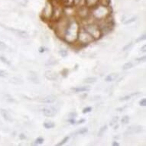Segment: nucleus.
I'll return each mask as SVG.
<instances>
[{
  "label": "nucleus",
  "mask_w": 146,
  "mask_h": 146,
  "mask_svg": "<svg viewBox=\"0 0 146 146\" xmlns=\"http://www.w3.org/2000/svg\"><path fill=\"white\" fill-rule=\"evenodd\" d=\"M80 28L79 24L76 20H70L69 24L67 26V29L65 32L64 39L67 43L72 44L74 43L77 40L78 33H79Z\"/></svg>",
  "instance_id": "nucleus-1"
},
{
  "label": "nucleus",
  "mask_w": 146,
  "mask_h": 146,
  "mask_svg": "<svg viewBox=\"0 0 146 146\" xmlns=\"http://www.w3.org/2000/svg\"><path fill=\"white\" fill-rule=\"evenodd\" d=\"M92 14L94 19L102 21L110 15V6H104L99 4L93 8Z\"/></svg>",
  "instance_id": "nucleus-2"
},
{
  "label": "nucleus",
  "mask_w": 146,
  "mask_h": 146,
  "mask_svg": "<svg viewBox=\"0 0 146 146\" xmlns=\"http://www.w3.org/2000/svg\"><path fill=\"white\" fill-rule=\"evenodd\" d=\"M70 20L66 17H60V19L56 21L55 25V34L58 38H64L65 32L67 29Z\"/></svg>",
  "instance_id": "nucleus-3"
},
{
  "label": "nucleus",
  "mask_w": 146,
  "mask_h": 146,
  "mask_svg": "<svg viewBox=\"0 0 146 146\" xmlns=\"http://www.w3.org/2000/svg\"><path fill=\"white\" fill-rule=\"evenodd\" d=\"M84 29L94 38V40L100 38L101 36L103 35V33H102L100 28L99 25L96 24L86 25Z\"/></svg>",
  "instance_id": "nucleus-4"
},
{
  "label": "nucleus",
  "mask_w": 146,
  "mask_h": 146,
  "mask_svg": "<svg viewBox=\"0 0 146 146\" xmlns=\"http://www.w3.org/2000/svg\"><path fill=\"white\" fill-rule=\"evenodd\" d=\"M77 40L83 44H88L94 41V38L85 29H81L80 30L79 33H78V37H77Z\"/></svg>",
  "instance_id": "nucleus-5"
},
{
  "label": "nucleus",
  "mask_w": 146,
  "mask_h": 146,
  "mask_svg": "<svg viewBox=\"0 0 146 146\" xmlns=\"http://www.w3.org/2000/svg\"><path fill=\"white\" fill-rule=\"evenodd\" d=\"M53 12H54V5H53L51 1L48 0L45 3V5H44L43 11H42V17H43L44 19H51Z\"/></svg>",
  "instance_id": "nucleus-6"
},
{
  "label": "nucleus",
  "mask_w": 146,
  "mask_h": 146,
  "mask_svg": "<svg viewBox=\"0 0 146 146\" xmlns=\"http://www.w3.org/2000/svg\"><path fill=\"white\" fill-rule=\"evenodd\" d=\"M142 130H143V128L141 125H132V126L129 127L128 129H127V134H137V133H140V132H142Z\"/></svg>",
  "instance_id": "nucleus-7"
},
{
  "label": "nucleus",
  "mask_w": 146,
  "mask_h": 146,
  "mask_svg": "<svg viewBox=\"0 0 146 146\" xmlns=\"http://www.w3.org/2000/svg\"><path fill=\"white\" fill-rule=\"evenodd\" d=\"M44 77H46V79L49 80H56L58 79V74L54 72V70H46L44 73Z\"/></svg>",
  "instance_id": "nucleus-8"
},
{
  "label": "nucleus",
  "mask_w": 146,
  "mask_h": 146,
  "mask_svg": "<svg viewBox=\"0 0 146 146\" xmlns=\"http://www.w3.org/2000/svg\"><path fill=\"white\" fill-rule=\"evenodd\" d=\"M43 113L47 117H53L56 115L57 111L53 107H46L43 110Z\"/></svg>",
  "instance_id": "nucleus-9"
},
{
  "label": "nucleus",
  "mask_w": 146,
  "mask_h": 146,
  "mask_svg": "<svg viewBox=\"0 0 146 146\" xmlns=\"http://www.w3.org/2000/svg\"><path fill=\"white\" fill-rule=\"evenodd\" d=\"M0 113H1V115L3 117V119L5 120V121H7V122H13V118L12 117V115H10V113H9V111H7L5 109H1L0 110Z\"/></svg>",
  "instance_id": "nucleus-10"
},
{
  "label": "nucleus",
  "mask_w": 146,
  "mask_h": 146,
  "mask_svg": "<svg viewBox=\"0 0 146 146\" xmlns=\"http://www.w3.org/2000/svg\"><path fill=\"white\" fill-rule=\"evenodd\" d=\"M9 30L14 32L15 34H16L18 36H20L21 38H27L29 37V35L27 33L26 31H22V30H19V29H9Z\"/></svg>",
  "instance_id": "nucleus-11"
},
{
  "label": "nucleus",
  "mask_w": 146,
  "mask_h": 146,
  "mask_svg": "<svg viewBox=\"0 0 146 146\" xmlns=\"http://www.w3.org/2000/svg\"><path fill=\"white\" fill-rule=\"evenodd\" d=\"M56 100H57V97L54 95H48V96L42 99L41 102L44 103H53L55 102Z\"/></svg>",
  "instance_id": "nucleus-12"
},
{
  "label": "nucleus",
  "mask_w": 146,
  "mask_h": 146,
  "mask_svg": "<svg viewBox=\"0 0 146 146\" xmlns=\"http://www.w3.org/2000/svg\"><path fill=\"white\" fill-rule=\"evenodd\" d=\"M78 13H79L80 16L82 17V18H86L89 15V8L86 7V5L85 6H82L80 9Z\"/></svg>",
  "instance_id": "nucleus-13"
},
{
  "label": "nucleus",
  "mask_w": 146,
  "mask_h": 146,
  "mask_svg": "<svg viewBox=\"0 0 146 146\" xmlns=\"http://www.w3.org/2000/svg\"><path fill=\"white\" fill-rule=\"evenodd\" d=\"M84 3L87 8H94L99 4V0H84Z\"/></svg>",
  "instance_id": "nucleus-14"
},
{
  "label": "nucleus",
  "mask_w": 146,
  "mask_h": 146,
  "mask_svg": "<svg viewBox=\"0 0 146 146\" xmlns=\"http://www.w3.org/2000/svg\"><path fill=\"white\" fill-rule=\"evenodd\" d=\"M76 93H82V92H87L90 90V87L88 86H77L75 88L72 89Z\"/></svg>",
  "instance_id": "nucleus-15"
},
{
  "label": "nucleus",
  "mask_w": 146,
  "mask_h": 146,
  "mask_svg": "<svg viewBox=\"0 0 146 146\" xmlns=\"http://www.w3.org/2000/svg\"><path fill=\"white\" fill-rule=\"evenodd\" d=\"M29 80H31L34 84H38L39 80L38 77V75L36 74L35 72H30L29 75Z\"/></svg>",
  "instance_id": "nucleus-16"
},
{
  "label": "nucleus",
  "mask_w": 146,
  "mask_h": 146,
  "mask_svg": "<svg viewBox=\"0 0 146 146\" xmlns=\"http://www.w3.org/2000/svg\"><path fill=\"white\" fill-rule=\"evenodd\" d=\"M118 77H119V74H116V73H113V74H110L108 76H106L105 78V80L106 82H112L114 81L115 80L117 79Z\"/></svg>",
  "instance_id": "nucleus-17"
},
{
  "label": "nucleus",
  "mask_w": 146,
  "mask_h": 146,
  "mask_svg": "<svg viewBox=\"0 0 146 146\" xmlns=\"http://www.w3.org/2000/svg\"><path fill=\"white\" fill-rule=\"evenodd\" d=\"M97 80V78L94 77H87V78H85L84 80V83H86V84H94L95 82H96Z\"/></svg>",
  "instance_id": "nucleus-18"
},
{
  "label": "nucleus",
  "mask_w": 146,
  "mask_h": 146,
  "mask_svg": "<svg viewBox=\"0 0 146 146\" xmlns=\"http://www.w3.org/2000/svg\"><path fill=\"white\" fill-rule=\"evenodd\" d=\"M55 126V124L53 122H45L44 123V127L45 128V129H52Z\"/></svg>",
  "instance_id": "nucleus-19"
},
{
  "label": "nucleus",
  "mask_w": 146,
  "mask_h": 146,
  "mask_svg": "<svg viewBox=\"0 0 146 146\" xmlns=\"http://www.w3.org/2000/svg\"><path fill=\"white\" fill-rule=\"evenodd\" d=\"M10 82L11 83H13V84H22V80L19 78H18V77H12L11 79H10Z\"/></svg>",
  "instance_id": "nucleus-20"
},
{
  "label": "nucleus",
  "mask_w": 146,
  "mask_h": 146,
  "mask_svg": "<svg viewBox=\"0 0 146 146\" xmlns=\"http://www.w3.org/2000/svg\"><path fill=\"white\" fill-rule=\"evenodd\" d=\"M110 1L111 0H99V4L104 6H110Z\"/></svg>",
  "instance_id": "nucleus-21"
},
{
  "label": "nucleus",
  "mask_w": 146,
  "mask_h": 146,
  "mask_svg": "<svg viewBox=\"0 0 146 146\" xmlns=\"http://www.w3.org/2000/svg\"><path fill=\"white\" fill-rule=\"evenodd\" d=\"M106 129H107V125H103L102 128H101L99 130V132H98V135L99 136H103V135L105 133V132L106 131Z\"/></svg>",
  "instance_id": "nucleus-22"
},
{
  "label": "nucleus",
  "mask_w": 146,
  "mask_h": 146,
  "mask_svg": "<svg viewBox=\"0 0 146 146\" xmlns=\"http://www.w3.org/2000/svg\"><path fill=\"white\" fill-rule=\"evenodd\" d=\"M60 3H63L64 5H66L67 6H71L73 5V0H59Z\"/></svg>",
  "instance_id": "nucleus-23"
},
{
  "label": "nucleus",
  "mask_w": 146,
  "mask_h": 146,
  "mask_svg": "<svg viewBox=\"0 0 146 146\" xmlns=\"http://www.w3.org/2000/svg\"><path fill=\"white\" fill-rule=\"evenodd\" d=\"M0 60H1V62H3V64H5L6 65H10L11 64V63L9 62V60H8L7 58L4 57V56H0Z\"/></svg>",
  "instance_id": "nucleus-24"
},
{
  "label": "nucleus",
  "mask_w": 146,
  "mask_h": 146,
  "mask_svg": "<svg viewBox=\"0 0 146 146\" xmlns=\"http://www.w3.org/2000/svg\"><path fill=\"white\" fill-rule=\"evenodd\" d=\"M132 64L131 62H128V63H125L123 66H122V69L125 70H129L130 68H132Z\"/></svg>",
  "instance_id": "nucleus-25"
},
{
  "label": "nucleus",
  "mask_w": 146,
  "mask_h": 146,
  "mask_svg": "<svg viewBox=\"0 0 146 146\" xmlns=\"http://www.w3.org/2000/svg\"><path fill=\"white\" fill-rule=\"evenodd\" d=\"M87 132H88V129H87L86 128H82V129L78 130L76 133L79 135H84V134H86Z\"/></svg>",
  "instance_id": "nucleus-26"
},
{
  "label": "nucleus",
  "mask_w": 146,
  "mask_h": 146,
  "mask_svg": "<svg viewBox=\"0 0 146 146\" xmlns=\"http://www.w3.org/2000/svg\"><path fill=\"white\" fill-rule=\"evenodd\" d=\"M118 120H119V117L118 116H114V117H113V119H112V120H111L110 122V125H115L116 123H117Z\"/></svg>",
  "instance_id": "nucleus-27"
},
{
  "label": "nucleus",
  "mask_w": 146,
  "mask_h": 146,
  "mask_svg": "<svg viewBox=\"0 0 146 146\" xmlns=\"http://www.w3.org/2000/svg\"><path fill=\"white\" fill-rule=\"evenodd\" d=\"M8 72L4 70H0V77H7Z\"/></svg>",
  "instance_id": "nucleus-28"
},
{
  "label": "nucleus",
  "mask_w": 146,
  "mask_h": 146,
  "mask_svg": "<svg viewBox=\"0 0 146 146\" xmlns=\"http://www.w3.org/2000/svg\"><path fill=\"white\" fill-rule=\"evenodd\" d=\"M129 122V117L128 115H125L124 117H122V119H121V122L124 123V124H127Z\"/></svg>",
  "instance_id": "nucleus-29"
},
{
  "label": "nucleus",
  "mask_w": 146,
  "mask_h": 146,
  "mask_svg": "<svg viewBox=\"0 0 146 146\" xmlns=\"http://www.w3.org/2000/svg\"><path fill=\"white\" fill-rule=\"evenodd\" d=\"M5 100L8 101V102H10V103H15V100H14V98H12V96L10 95H6L5 96Z\"/></svg>",
  "instance_id": "nucleus-30"
},
{
  "label": "nucleus",
  "mask_w": 146,
  "mask_h": 146,
  "mask_svg": "<svg viewBox=\"0 0 146 146\" xmlns=\"http://www.w3.org/2000/svg\"><path fill=\"white\" fill-rule=\"evenodd\" d=\"M43 141L44 139H42V138H41V137H39V138H38V139H36L35 141L34 142V144H35V145H40V144L43 143Z\"/></svg>",
  "instance_id": "nucleus-31"
},
{
  "label": "nucleus",
  "mask_w": 146,
  "mask_h": 146,
  "mask_svg": "<svg viewBox=\"0 0 146 146\" xmlns=\"http://www.w3.org/2000/svg\"><path fill=\"white\" fill-rule=\"evenodd\" d=\"M59 54H60V55L61 56V57H63V58H65V57H67V51L66 50H64V49L60 50V51H59Z\"/></svg>",
  "instance_id": "nucleus-32"
},
{
  "label": "nucleus",
  "mask_w": 146,
  "mask_h": 146,
  "mask_svg": "<svg viewBox=\"0 0 146 146\" xmlns=\"http://www.w3.org/2000/svg\"><path fill=\"white\" fill-rule=\"evenodd\" d=\"M136 20V17H132L130 19H128L126 22H124V24L125 25H128V24H130V23H132L133 22H135Z\"/></svg>",
  "instance_id": "nucleus-33"
},
{
  "label": "nucleus",
  "mask_w": 146,
  "mask_h": 146,
  "mask_svg": "<svg viewBox=\"0 0 146 146\" xmlns=\"http://www.w3.org/2000/svg\"><path fill=\"white\" fill-rule=\"evenodd\" d=\"M70 137L69 136H67V137H65L64 139H63L62 141H60V142H59V143L58 144V145H64L66 142H67V141H68V139H69Z\"/></svg>",
  "instance_id": "nucleus-34"
},
{
  "label": "nucleus",
  "mask_w": 146,
  "mask_h": 146,
  "mask_svg": "<svg viewBox=\"0 0 146 146\" xmlns=\"http://www.w3.org/2000/svg\"><path fill=\"white\" fill-rule=\"evenodd\" d=\"M7 48V46L5 44L3 41H0V50H5Z\"/></svg>",
  "instance_id": "nucleus-35"
},
{
  "label": "nucleus",
  "mask_w": 146,
  "mask_h": 146,
  "mask_svg": "<svg viewBox=\"0 0 146 146\" xmlns=\"http://www.w3.org/2000/svg\"><path fill=\"white\" fill-rule=\"evenodd\" d=\"M132 94L131 95H128V96H123V97H121L120 98L119 100L120 101H125V100H129L131 97H132Z\"/></svg>",
  "instance_id": "nucleus-36"
},
{
  "label": "nucleus",
  "mask_w": 146,
  "mask_h": 146,
  "mask_svg": "<svg viewBox=\"0 0 146 146\" xmlns=\"http://www.w3.org/2000/svg\"><path fill=\"white\" fill-rule=\"evenodd\" d=\"M91 111H92V108L91 107H86L84 108V110H83V113H90Z\"/></svg>",
  "instance_id": "nucleus-37"
},
{
  "label": "nucleus",
  "mask_w": 146,
  "mask_h": 146,
  "mask_svg": "<svg viewBox=\"0 0 146 146\" xmlns=\"http://www.w3.org/2000/svg\"><path fill=\"white\" fill-rule=\"evenodd\" d=\"M139 105L141 106H146V100L145 99H141L139 102Z\"/></svg>",
  "instance_id": "nucleus-38"
},
{
  "label": "nucleus",
  "mask_w": 146,
  "mask_h": 146,
  "mask_svg": "<svg viewBox=\"0 0 146 146\" xmlns=\"http://www.w3.org/2000/svg\"><path fill=\"white\" fill-rule=\"evenodd\" d=\"M81 1L82 0H73V5H74L77 6V5H78L80 4Z\"/></svg>",
  "instance_id": "nucleus-39"
},
{
  "label": "nucleus",
  "mask_w": 146,
  "mask_h": 146,
  "mask_svg": "<svg viewBox=\"0 0 146 146\" xmlns=\"http://www.w3.org/2000/svg\"><path fill=\"white\" fill-rule=\"evenodd\" d=\"M85 122V119H82L78 120L77 122H75V124H81V123H83V122Z\"/></svg>",
  "instance_id": "nucleus-40"
},
{
  "label": "nucleus",
  "mask_w": 146,
  "mask_h": 146,
  "mask_svg": "<svg viewBox=\"0 0 146 146\" xmlns=\"http://www.w3.org/2000/svg\"><path fill=\"white\" fill-rule=\"evenodd\" d=\"M145 35H144L143 36H142V37H140V38H138L136 40V41H142V40H145Z\"/></svg>",
  "instance_id": "nucleus-41"
},
{
  "label": "nucleus",
  "mask_w": 146,
  "mask_h": 146,
  "mask_svg": "<svg viewBox=\"0 0 146 146\" xmlns=\"http://www.w3.org/2000/svg\"><path fill=\"white\" fill-rule=\"evenodd\" d=\"M136 60H139V61H140V62H141V61H145V57H142V58H137Z\"/></svg>",
  "instance_id": "nucleus-42"
},
{
  "label": "nucleus",
  "mask_w": 146,
  "mask_h": 146,
  "mask_svg": "<svg viewBox=\"0 0 146 146\" xmlns=\"http://www.w3.org/2000/svg\"><path fill=\"white\" fill-rule=\"evenodd\" d=\"M45 48H44V47H41V48H39V52L40 53H43L45 51Z\"/></svg>",
  "instance_id": "nucleus-43"
},
{
  "label": "nucleus",
  "mask_w": 146,
  "mask_h": 146,
  "mask_svg": "<svg viewBox=\"0 0 146 146\" xmlns=\"http://www.w3.org/2000/svg\"><path fill=\"white\" fill-rule=\"evenodd\" d=\"M131 45H132V44H131V43H130L129 44H127L126 46H125L124 48H123V50H126L127 49H128V48H130V47H131Z\"/></svg>",
  "instance_id": "nucleus-44"
},
{
  "label": "nucleus",
  "mask_w": 146,
  "mask_h": 146,
  "mask_svg": "<svg viewBox=\"0 0 146 146\" xmlns=\"http://www.w3.org/2000/svg\"><path fill=\"white\" fill-rule=\"evenodd\" d=\"M69 115H70V118H72V119H74V118L75 117V116H77V113H70Z\"/></svg>",
  "instance_id": "nucleus-45"
},
{
  "label": "nucleus",
  "mask_w": 146,
  "mask_h": 146,
  "mask_svg": "<svg viewBox=\"0 0 146 146\" xmlns=\"http://www.w3.org/2000/svg\"><path fill=\"white\" fill-rule=\"evenodd\" d=\"M19 138L21 139H26V136H25V135H23V134H21L19 135Z\"/></svg>",
  "instance_id": "nucleus-46"
},
{
  "label": "nucleus",
  "mask_w": 146,
  "mask_h": 146,
  "mask_svg": "<svg viewBox=\"0 0 146 146\" xmlns=\"http://www.w3.org/2000/svg\"><path fill=\"white\" fill-rule=\"evenodd\" d=\"M145 48H146V46L144 45L143 47L141 48V51H143V52H145Z\"/></svg>",
  "instance_id": "nucleus-47"
},
{
  "label": "nucleus",
  "mask_w": 146,
  "mask_h": 146,
  "mask_svg": "<svg viewBox=\"0 0 146 146\" xmlns=\"http://www.w3.org/2000/svg\"><path fill=\"white\" fill-rule=\"evenodd\" d=\"M113 145L114 146H118V145H119V143H118V142H115V141H114Z\"/></svg>",
  "instance_id": "nucleus-48"
}]
</instances>
